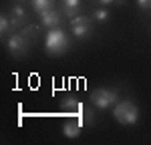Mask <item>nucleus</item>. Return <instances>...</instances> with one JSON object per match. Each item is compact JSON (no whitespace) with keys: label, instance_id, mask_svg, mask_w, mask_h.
Instances as JSON below:
<instances>
[{"label":"nucleus","instance_id":"obj_16","mask_svg":"<svg viewBox=\"0 0 151 145\" xmlns=\"http://www.w3.org/2000/svg\"><path fill=\"white\" fill-rule=\"evenodd\" d=\"M97 2H101V4H113V2H121V0H97Z\"/></svg>","mask_w":151,"mask_h":145},{"label":"nucleus","instance_id":"obj_1","mask_svg":"<svg viewBox=\"0 0 151 145\" xmlns=\"http://www.w3.org/2000/svg\"><path fill=\"white\" fill-rule=\"evenodd\" d=\"M70 48V40L63 28H48L45 36V50L48 57H60Z\"/></svg>","mask_w":151,"mask_h":145},{"label":"nucleus","instance_id":"obj_14","mask_svg":"<svg viewBox=\"0 0 151 145\" xmlns=\"http://www.w3.org/2000/svg\"><path fill=\"white\" fill-rule=\"evenodd\" d=\"M93 20H97V22H107V20H109V10H107V8L95 10L93 12Z\"/></svg>","mask_w":151,"mask_h":145},{"label":"nucleus","instance_id":"obj_10","mask_svg":"<svg viewBox=\"0 0 151 145\" xmlns=\"http://www.w3.org/2000/svg\"><path fill=\"white\" fill-rule=\"evenodd\" d=\"M60 6H63V14L67 18H75L81 10V0H60Z\"/></svg>","mask_w":151,"mask_h":145},{"label":"nucleus","instance_id":"obj_6","mask_svg":"<svg viewBox=\"0 0 151 145\" xmlns=\"http://www.w3.org/2000/svg\"><path fill=\"white\" fill-rule=\"evenodd\" d=\"M10 20H12V26L18 30V28H22V26H26V22H28V14H26V10L22 8V4L18 2V4H14L10 8Z\"/></svg>","mask_w":151,"mask_h":145},{"label":"nucleus","instance_id":"obj_8","mask_svg":"<svg viewBox=\"0 0 151 145\" xmlns=\"http://www.w3.org/2000/svg\"><path fill=\"white\" fill-rule=\"evenodd\" d=\"M60 20H63V14L58 10H55V8L40 14V26H45V28H57L60 24Z\"/></svg>","mask_w":151,"mask_h":145},{"label":"nucleus","instance_id":"obj_13","mask_svg":"<svg viewBox=\"0 0 151 145\" xmlns=\"http://www.w3.org/2000/svg\"><path fill=\"white\" fill-rule=\"evenodd\" d=\"M38 30H40V26H36V24H26V26L20 28V32H22L24 36H28L30 40H32V36L38 34Z\"/></svg>","mask_w":151,"mask_h":145},{"label":"nucleus","instance_id":"obj_7","mask_svg":"<svg viewBox=\"0 0 151 145\" xmlns=\"http://www.w3.org/2000/svg\"><path fill=\"white\" fill-rule=\"evenodd\" d=\"M60 107H63V111L67 113V115H81L83 111H85V105L83 103H79L75 97H65L63 101H60Z\"/></svg>","mask_w":151,"mask_h":145},{"label":"nucleus","instance_id":"obj_12","mask_svg":"<svg viewBox=\"0 0 151 145\" xmlns=\"http://www.w3.org/2000/svg\"><path fill=\"white\" fill-rule=\"evenodd\" d=\"M16 32V28L12 26V20H10V16H6V14H2L0 16V34L2 36H10Z\"/></svg>","mask_w":151,"mask_h":145},{"label":"nucleus","instance_id":"obj_2","mask_svg":"<svg viewBox=\"0 0 151 145\" xmlns=\"http://www.w3.org/2000/svg\"><path fill=\"white\" fill-rule=\"evenodd\" d=\"M113 117L121 125H135L139 119V109L133 101H119L113 109Z\"/></svg>","mask_w":151,"mask_h":145},{"label":"nucleus","instance_id":"obj_17","mask_svg":"<svg viewBox=\"0 0 151 145\" xmlns=\"http://www.w3.org/2000/svg\"><path fill=\"white\" fill-rule=\"evenodd\" d=\"M18 2H26V0H18ZM28 2H30V0H28Z\"/></svg>","mask_w":151,"mask_h":145},{"label":"nucleus","instance_id":"obj_15","mask_svg":"<svg viewBox=\"0 0 151 145\" xmlns=\"http://www.w3.org/2000/svg\"><path fill=\"white\" fill-rule=\"evenodd\" d=\"M137 6L141 10H151V0H137Z\"/></svg>","mask_w":151,"mask_h":145},{"label":"nucleus","instance_id":"obj_11","mask_svg":"<svg viewBox=\"0 0 151 145\" xmlns=\"http://www.w3.org/2000/svg\"><path fill=\"white\" fill-rule=\"evenodd\" d=\"M30 6H32V10L40 16V14H45V12L55 8V0H30Z\"/></svg>","mask_w":151,"mask_h":145},{"label":"nucleus","instance_id":"obj_3","mask_svg":"<svg viewBox=\"0 0 151 145\" xmlns=\"http://www.w3.org/2000/svg\"><path fill=\"white\" fill-rule=\"evenodd\" d=\"M91 103H93L97 109H111L113 105L119 103V93L115 89H107V87H101V89H95L91 93Z\"/></svg>","mask_w":151,"mask_h":145},{"label":"nucleus","instance_id":"obj_9","mask_svg":"<svg viewBox=\"0 0 151 145\" xmlns=\"http://www.w3.org/2000/svg\"><path fill=\"white\" fill-rule=\"evenodd\" d=\"M83 131V123L77 119H67V123L63 125V133L67 139H79V135Z\"/></svg>","mask_w":151,"mask_h":145},{"label":"nucleus","instance_id":"obj_4","mask_svg":"<svg viewBox=\"0 0 151 145\" xmlns=\"http://www.w3.org/2000/svg\"><path fill=\"white\" fill-rule=\"evenodd\" d=\"M6 48H8L10 57H14V59H22V57H26V52H28V48H30V38L24 36L22 32H14V34L8 36Z\"/></svg>","mask_w":151,"mask_h":145},{"label":"nucleus","instance_id":"obj_5","mask_svg":"<svg viewBox=\"0 0 151 145\" xmlns=\"http://www.w3.org/2000/svg\"><path fill=\"white\" fill-rule=\"evenodd\" d=\"M70 32L77 36V38H87L93 30V18L85 16V14H77L75 18H70Z\"/></svg>","mask_w":151,"mask_h":145}]
</instances>
